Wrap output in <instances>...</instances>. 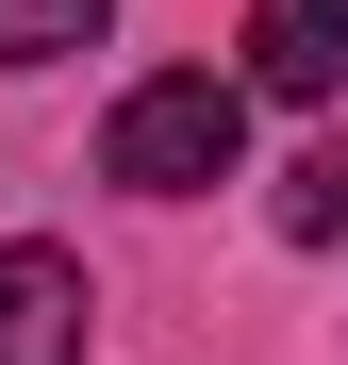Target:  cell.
Listing matches in <instances>:
<instances>
[{
  "label": "cell",
  "mask_w": 348,
  "mask_h": 365,
  "mask_svg": "<svg viewBox=\"0 0 348 365\" xmlns=\"http://www.w3.org/2000/svg\"><path fill=\"white\" fill-rule=\"evenodd\" d=\"M249 166V100H232L216 67H166L100 116V182H133V200H199V182Z\"/></svg>",
  "instance_id": "cell-1"
},
{
  "label": "cell",
  "mask_w": 348,
  "mask_h": 365,
  "mask_svg": "<svg viewBox=\"0 0 348 365\" xmlns=\"http://www.w3.org/2000/svg\"><path fill=\"white\" fill-rule=\"evenodd\" d=\"M83 266L67 250H0V365H83Z\"/></svg>",
  "instance_id": "cell-2"
},
{
  "label": "cell",
  "mask_w": 348,
  "mask_h": 365,
  "mask_svg": "<svg viewBox=\"0 0 348 365\" xmlns=\"http://www.w3.org/2000/svg\"><path fill=\"white\" fill-rule=\"evenodd\" d=\"M249 83L265 100H348V0H249Z\"/></svg>",
  "instance_id": "cell-3"
},
{
  "label": "cell",
  "mask_w": 348,
  "mask_h": 365,
  "mask_svg": "<svg viewBox=\"0 0 348 365\" xmlns=\"http://www.w3.org/2000/svg\"><path fill=\"white\" fill-rule=\"evenodd\" d=\"M116 0H0V67H67V50H100Z\"/></svg>",
  "instance_id": "cell-4"
},
{
  "label": "cell",
  "mask_w": 348,
  "mask_h": 365,
  "mask_svg": "<svg viewBox=\"0 0 348 365\" xmlns=\"http://www.w3.org/2000/svg\"><path fill=\"white\" fill-rule=\"evenodd\" d=\"M282 232H299V250L348 232V150H299V166H282Z\"/></svg>",
  "instance_id": "cell-5"
}]
</instances>
